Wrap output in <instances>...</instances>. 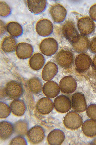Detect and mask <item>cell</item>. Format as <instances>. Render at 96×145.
<instances>
[{
  "instance_id": "2",
  "label": "cell",
  "mask_w": 96,
  "mask_h": 145,
  "mask_svg": "<svg viewBox=\"0 0 96 145\" xmlns=\"http://www.w3.org/2000/svg\"><path fill=\"white\" fill-rule=\"evenodd\" d=\"M4 91L5 96L9 98L16 99H19L23 93V88L19 83L12 80L7 83Z\"/></svg>"
},
{
  "instance_id": "3",
  "label": "cell",
  "mask_w": 96,
  "mask_h": 145,
  "mask_svg": "<svg viewBox=\"0 0 96 145\" xmlns=\"http://www.w3.org/2000/svg\"><path fill=\"white\" fill-rule=\"evenodd\" d=\"M63 123L67 128L71 130H76L81 126L83 123V120L78 114L74 111H71L65 116Z\"/></svg>"
},
{
  "instance_id": "24",
  "label": "cell",
  "mask_w": 96,
  "mask_h": 145,
  "mask_svg": "<svg viewBox=\"0 0 96 145\" xmlns=\"http://www.w3.org/2000/svg\"><path fill=\"white\" fill-rule=\"evenodd\" d=\"M45 61L44 56L40 53H37L34 54L30 58L29 64L33 69L38 70L43 67Z\"/></svg>"
},
{
  "instance_id": "21",
  "label": "cell",
  "mask_w": 96,
  "mask_h": 145,
  "mask_svg": "<svg viewBox=\"0 0 96 145\" xmlns=\"http://www.w3.org/2000/svg\"><path fill=\"white\" fill-rule=\"evenodd\" d=\"M0 135L3 140L9 138L14 132V125L10 122L5 121L0 123Z\"/></svg>"
},
{
  "instance_id": "32",
  "label": "cell",
  "mask_w": 96,
  "mask_h": 145,
  "mask_svg": "<svg viewBox=\"0 0 96 145\" xmlns=\"http://www.w3.org/2000/svg\"><path fill=\"white\" fill-rule=\"evenodd\" d=\"M10 145H27L26 139L23 136L18 135L13 138L10 143Z\"/></svg>"
},
{
  "instance_id": "15",
  "label": "cell",
  "mask_w": 96,
  "mask_h": 145,
  "mask_svg": "<svg viewBox=\"0 0 96 145\" xmlns=\"http://www.w3.org/2000/svg\"><path fill=\"white\" fill-rule=\"evenodd\" d=\"M90 42L86 36L80 34L78 39L72 44L74 50L78 53H85L88 49Z\"/></svg>"
},
{
  "instance_id": "5",
  "label": "cell",
  "mask_w": 96,
  "mask_h": 145,
  "mask_svg": "<svg viewBox=\"0 0 96 145\" xmlns=\"http://www.w3.org/2000/svg\"><path fill=\"white\" fill-rule=\"evenodd\" d=\"M62 31L64 36L71 44L78 39L80 35L73 23L70 21L63 25Z\"/></svg>"
},
{
  "instance_id": "20",
  "label": "cell",
  "mask_w": 96,
  "mask_h": 145,
  "mask_svg": "<svg viewBox=\"0 0 96 145\" xmlns=\"http://www.w3.org/2000/svg\"><path fill=\"white\" fill-rule=\"evenodd\" d=\"M27 2L30 11L35 14L42 12L46 6L47 1L46 0H28Z\"/></svg>"
},
{
  "instance_id": "14",
  "label": "cell",
  "mask_w": 96,
  "mask_h": 145,
  "mask_svg": "<svg viewBox=\"0 0 96 145\" xmlns=\"http://www.w3.org/2000/svg\"><path fill=\"white\" fill-rule=\"evenodd\" d=\"M33 48L30 44L25 42L19 43L17 46L16 54L19 58L23 59L29 58L32 55Z\"/></svg>"
},
{
  "instance_id": "4",
  "label": "cell",
  "mask_w": 96,
  "mask_h": 145,
  "mask_svg": "<svg viewBox=\"0 0 96 145\" xmlns=\"http://www.w3.org/2000/svg\"><path fill=\"white\" fill-rule=\"evenodd\" d=\"M58 48L57 42L53 38L44 39L39 45V49L42 53L47 56H51L55 54L57 51Z\"/></svg>"
},
{
  "instance_id": "11",
  "label": "cell",
  "mask_w": 96,
  "mask_h": 145,
  "mask_svg": "<svg viewBox=\"0 0 96 145\" xmlns=\"http://www.w3.org/2000/svg\"><path fill=\"white\" fill-rule=\"evenodd\" d=\"M75 63L76 69L80 72L87 71L90 67L91 58L88 55L85 53H81L76 56Z\"/></svg>"
},
{
  "instance_id": "31",
  "label": "cell",
  "mask_w": 96,
  "mask_h": 145,
  "mask_svg": "<svg viewBox=\"0 0 96 145\" xmlns=\"http://www.w3.org/2000/svg\"><path fill=\"white\" fill-rule=\"evenodd\" d=\"M86 112L87 115L90 118L96 121V104H92L89 105Z\"/></svg>"
},
{
  "instance_id": "36",
  "label": "cell",
  "mask_w": 96,
  "mask_h": 145,
  "mask_svg": "<svg viewBox=\"0 0 96 145\" xmlns=\"http://www.w3.org/2000/svg\"><path fill=\"white\" fill-rule=\"evenodd\" d=\"M91 144L93 145H96V138L92 141Z\"/></svg>"
},
{
  "instance_id": "6",
  "label": "cell",
  "mask_w": 96,
  "mask_h": 145,
  "mask_svg": "<svg viewBox=\"0 0 96 145\" xmlns=\"http://www.w3.org/2000/svg\"><path fill=\"white\" fill-rule=\"evenodd\" d=\"M77 25L81 34L85 36L92 33L94 30L95 27L93 21L88 17H83L79 19Z\"/></svg>"
},
{
  "instance_id": "29",
  "label": "cell",
  "mask_w": 96,
  "mask_h": 145,
  "mask_svg": "<svg viewBox=\"0 0 96 145\" xmlns=\"http://www.w3.org/2000/svg\"><path fill=\"white\" fill-rule=\"evenodd\" d=\"M11 110L9 106L5 103L0 101V118H4L7 117L10 114Z\"/></svg>"
},
{
  "instance_id": "19",
  "label": "cell",
  "mask_w": 96,
  "mask_h": 145,
  "mask_svg": "<svg viewBox=\"0 0 96 145\" xmlns=\"http://www.w3.org/2000/svg\"><path fill=\"white\" fill-rule=\"evenodd\" d=\"M65 136L64 133L62 130L59 129H55L48 134L47 140L50 145H60L63 142Z\"/></svg>"
},
{
  "instance_id": "18",
  "label": "cell",
  "mask_w": 96,
  "mask_h": 145,
  "mask_svg": "<svg viewBox=\"0 0 96 145\" xmlns=\"http://www.w3.org/2000/svg\"><path fill=\"white\" fill-rule=\"evenodd\" d=\"M43 93L46 96L50 98L56 97L59 94L60 88L56 82L49 81L44 85L42 88Z\"/></svg>"
},
{
  "instance_id": "23",
  "label": "cell",
  "mask_w": 96,
  "mask_h": 145,
  "mask_svg": "<svg viewBox=\"0 0 96 145\" xmlns=\"http://www.w3.org/2000/svg\"><path fill=\"white\" fill-rule=\"evenodd\" d=\"M82 131L86 136L92 137L96 135V121L91 119L85 120L82 126Z\"/></svg>"
},
{
  "instance_id": "1",
  "label": "cell",
  "mask_w": 96,
  "mask_h": 145,
  "mask_svg": "<svg viewBox=\"0 0 96 145\" xmlns=\"http://www.w3.org/2000/svg\"><path fill=\"white\" fill-rule=\"evenodd\" d=\"M74 59L72 52L66 49H62L59 51L55 58L56 62L58 65L65 68L71 67L74 62Z\"/></svg>"
},
{
  "instance_id": "22",
  "label": "cell",
  "mask_w": 96,
  "mask_h": 145,
  "mask_svg": "<svg viewBox=\"0 0 96 145\" xmlns=\"http://www.w3.org/2000/svg\"><path fill=\"white\" fill-rule=\"evenodd\" d=\"M10 107L12 113L18 116L23 115L26 109V106L24 102L19 99L13 101L10 104Z\"/></svg>"
},
{
  "instance_id": "30",
  "label": "cell",
  "mask_w": 96,
  "mask_h": 145,
  "mask_svg": "<svg viewBox=\"0 0 96 145\" xmlns=\"http://www.w3.org/2000/svg\"><path fill=\"white\" fill-rule=\"evenodd\" d=\"M0 16L2 17L7 16L11 13V8L9 6L3 1L0 2Z\"/></svg>"
},
{
  "instance_id": "35",
  "label": "cell",
  "mask_w": 96,
  "mask_h": 145,
  "mask_svg": "<svg viewBox=\"0 0 96 145\" xmlns=\"http://www.w3.org/2000/svg\"><path fill=\"white\" fill-rule=\"evenodd\" d=\"M0 35L3 34L5 32L6 27L5 24L2 21L0 20Z\"/></svg>"
},
{
  "instance_id": "13",
  "label": "cell",
  "mask_w": 96,
  "mask_h": 145,
  "mask_svg": "<svg viewBox=\"0 0 96 145\" xmlns=\"http://www.w3.org/2000/svg\"><path fill=\"white\" fill-rule=\"evenodd\" d=\"M50 11L53 19L57 23L63 22L67 14L66 9L62 5L59 4L52 5L50 9Z\"/></svg>"
},
{
  "instance_id": "28",
  "label": "cell",
  "mask_w": 96,
  "mask_h": 145,
  "mask_svg": "<svg viewBox=\"0 0 96 145\" xmlns=\"http://www.w3.org/2000/svg\"><path fill=\"white\" fill-rule=\"evenodd\" d=\"M13 125L14 132L17 134L23 136L27 134L28 123L25 120H20L16 122Z\"/></svg>"
},
{
  "instance_id": "9",
  "label": "cell",
  "mask_w": 96,
  "mask_h": 145,
  "mask_svg": "<svg viewBox=\"0 0 96 145\" xmlns=\"http://www.w3.org/2000/svg\"><path fill=\"white\" fill-rule=\"evenodd\" d=\"M54 105L56 110L62 113L68 112L71 107V102L70 99L64 95H61L56 97L54 101Z\"/></svg>"
},
{
  "instance_id": "8",
  "label": "cell",
  "mask_w": 96,
  "mask_h": 145,
  "mask_svg": "<svg viewBox=\"0 0 96 145\" xmlns=\"http://www.w3.org/2000/svg\"><path fill=\"white\" fill-rule=\"evenodd\" d=\"M77 83L75 79L72 76H68L63 77L60 80L59 86L63 93L70 94L76 90Z\"/></svg>"
},
{
  "instance_id": "26",
  "label": "cell",
  "mask_w": 96,
  "mask_h": 145,
  "mask_svg": "<svg viewBox=\"0 0 96 145\" xmlns=\"http://www.w3.org/2000/svg\"><path fill=\"white\" fill-rule=\"evenodd\" d=\"M28 84L29 89L33 94H38L42 91V83L38 78L34 77L31 78L28 80Z\"/></svg>"
},
{
  "instance_id": "33",
  "label": "cell",
  "mask_w": 96,
  "mask_h": 145,
  "mask_svg": "<svg viewBox=\"0 0 96 145\" xmlns=\"http://www.w3.org/2000/svg\"><path fill=\"white\" fill-rule=\"evenodd\" d=\"M89 13L92 19L96 21V4L94 5L91 7Z\"/></svg>"
},
{
  "instance_id": "17",
  "label": "cell",
  "mask_w": 96,
  "mask_h": 145,
  "mask_svg": "<svg viewBox=\"0 0 96 145\" xmlns=\"http://www.w3.org/2000/svg\"><path fill=\"white\" fill-rule=\"evenodd\" d=\"M58 72V66L54 62H48L44 66L42 73L43 79L46 81L52 80Z\"/></svg>"
},
{
  "instance_id": "16",
  "label": "cell",
  "mask_w": 96,
  "mask_h": 145,
  "mask_svg": "<svg viewBox=\"0 0 96 145\" xmlns=\"http://www.w3.org/2000/svg\"><path fill=\"white\" fill-rule=\"evenodd\" d=\"M53 101L50 98L42 97L37 102L36 108L37 111L42 115L47 114L52 110L54 107Z\"/></svg>"
},
{
  "instance_id": "34",
  "label": "cell",
  "mask_w": 96,
  "mask_h": 145,
  "mask_svg": "<svg viewBox=\"0 0 96 145\" xmlns=\"http://www.w3.org/2000/svg\"><path fill=\"white\" fill-rule=\"evenodd\" d=\"M90 50L92 52L96 53V36L93 38L90 43Z\"/></svg>"
},
{
  "instance_id": "10",
  "label": "cell",
  "mask_w": 96,
  "mask_h": 145,
  "mask_svg": "<svg viewBox=\"0 0 96 145\" xmlns=\"http://www.w3.org/2000/svg\"><path fill=\"white\" fill-rule=\"evenodd\" d=\"M73 109L76 111L83 112L86 109L87 104L85 96L82 93L77 92L74 93L72 97Z\"/></svg>"
},
{
  "instance_id": "25",
  "label": "cell",
  "mask_w": 96,
  "mask_h": 145,
  "mask_svg": "<svg viewBox=\"0 0 96 145\" xmlns=\"http://www.w3.org/2000/svg\"><path fill=\"white\" fill-rule=\"evenodd\" d=\"M17 47L15 39L12 36H7L3 39L1 44V48L4 52H11L14 51Z\"/></svg>"
},
{
  "instance_id": "7",
  "label": "cell",
  "mask_w": 96,
  "mask_h": 145,
  "mask_svg": "<svg viewBox=\"0 0 96 145\" xmlns=\"http://www.w3.org/2000/svg\"><path fill=\"white\" fill-rule=\"evenodd\" d=\"M27 136L30 141L33 144H37L42 142L44 138V130L41 126L35 125L29 130Z\"/></svg>"
},
{
  "instance_id": "12",
  "label": "cell",
  "mask_w": 96,
  "mask_h": 145,
  "mask_svg": "<svg viewBox=\"0 0 96 145\" xmlns=\"http://www.w3.org/2000/svg\"><path fill=\"white\" fill-rule=\"evenodd\" d=\"M36 29L37 33L42 36H48L52 33L53 30L52 23L49 20L43 19L37 23Z\"/></svg>"
},
{
  "instance_id": "27",
  "label": "cell",
  "mask_w": 96,
  "mask_h": 145,
  "mask_svg": "<svg viewBox=\"0 0 96 145\" xmlns=\"http://www.w3.org/2000/svg\"><path fill=\"white\" fill-rule=\"evenodd\" d=\"M6 29L10 35L15 37L19 36L23 32L22 26L19 23L16 22H9L6 26Z\"/></svg>"
}]
</instances>
